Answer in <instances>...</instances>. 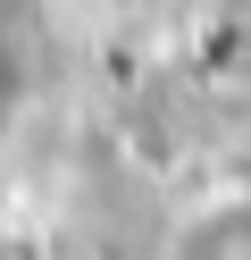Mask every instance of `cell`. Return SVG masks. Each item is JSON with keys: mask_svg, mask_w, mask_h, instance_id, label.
I'll return each mask as SVG.
<instances>
[{"mask_svg": "<svg viewBox=\"0 0 251 260\" xmlns=\"http://www.w3.org/2000/svg\"><path fill=\"white\" fill-rule=\"evenodd\" d=\"M176 260H251V202H218L176 235Z\"/></svg>", "mask_w": 251, "mask_h": 260, "instance_id": "1", "label": "cell"}]
</instances>
